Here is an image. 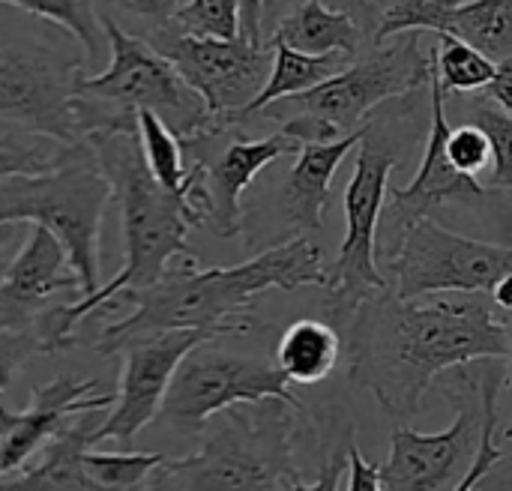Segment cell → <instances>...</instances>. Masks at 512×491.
Returning <instances> with one entry per match:
<instances>
[{"mask_svg":"<svg viewBox=\"0 0 512 491\" xmlns=\"http://www.w3.org/2000/svg\"><path fill=\"white\" fill-rule=\"evenodd\" d=\"M96 387V378L60 375L33 390L27 411L12 414L0 405V477L21 471L72 417L114 405L117 396H93Z\"/></svg>","mask_w":512,"mask_h":491,"instance_id":"obj_16","label":"cell"},{"mask_svg":"<svg viewBox=\"0 0 512 491\" xmlns=\"http://www.w3.org/2000/svg\"><path fill=\"white\" fill-rule=\"evenodd\" d=\"M468 120L477 123L492 141V174L483 186L489 192H512V117L489 96H474L468 102Z\"/></svg>","mask_w":512,"mask_h":491,"instance_id":"obj_28","label":"cell"},{"mask_svg":"<svg viewBox=\"0 0 512 491\" xmlns=\"http://www.w3.org/2000/svg\"><path fill=\"white\" fill-rule=\"evenodd\" d=\"M330 264L315 240L297 234L243 264L198 270L186 261L147 288H129L111 303H132L135 309L108 324L96 342L99 354H120L129 342L168 330H210L216 336H246L258 327L252 318L255 300L276 291L327 285ZM108 303V306H111Z\"/></svg>","mask_w":512,"mask_h":491,"instance_id":"obj_2","label":"cell"},{"mask_svg":"<svg viewBox=\"0 0 512 491\" xmlns=\"http://www.w3.org/2000/svg\"><path fill=\"white\" fill-rule=\"evenodd\" d=\"M111 63L99 75L78 78V96L114 105L120 111L138 114L141 108L159 114L180 141H195L216 129V120L207 102L192 90V84L180 75V69L165 57L147 36H135L123 30L114 15H102Z\"/></svg>","mask_w":512,"mask_h":491,"instance_id":"obj_9","label":"cell"},{"mask_svg":"<svg viewBox=\"0 0 512 491\" xmlns=\"http://www.w3.org/2000/svg\"><path fill=\"white\" fill-rule=\"evenodd\" d=\"M168 27L192 36L234 39L240 36V0H186Z\"/></svg>","mask_w":512,"mask_h":491,"instance_id":"obj_30","label":"cell"},{"mask_svg":"<svg viewBox=\"0 0 512 491\" xmlns=\"http://www.w3.org/2000/svg\"><path fill=\"white\" fill-rule=\"evenodd\" d=\"M120 491H138V489H120ZM150 491H159V489H156V486H153V489H150Z\"/></svg>","mask_w":512,"mask_h":491,"instance_id":"obj_44","label":"cell"},{"mask_svg":"<svg viewBox=\"0 0 512 491\" xmlns=\"http://www.w3.org/2000/svg\"><path fill=\"white\" fill-rule=\"evenodd\" d=\"M90 411L87 420H69L45 447V459L27 471H12L0 477V491H99L87 471H84V453L96 444L93 432L102 420H93Z\"/></svg>","mask_w":512,"mask_h":491,"instance_id":"obj_20","label":"cell"},{"mask_svg":"<svg viewBox=\"0 0 512 491\" xmlns=\"http://www.w3.org/2000/svg\"><path fill=\"white\" fill-rule=\"evenodd\" d=\"M324 3H330L333 9H345V12H351V15L360 21V27H363L366 33L372 30V39H375V30H378L381 15H378V9L372 6V0H324Z\"/></svg>","mask_w":512,"mask_h":491,"instance_id":"obj_41","label":"cell"},{"mask_svg":"<svg viewBox=\"0 0 512 491\" xmlns=\"http://www.w3.org/2000/svg\"><path fill=\"white\" fill-rule=\"evenodd\" d=\"M393 294L405 300L432 294H489L512 273V246L462 237L432 216L414 222L396 249L378 258Z\"/></svg>","mask_w":512,"mask_h":491,"instance_id":"obj_11","label":"cell"},{"mask_svg":"<svg viewBox=\"0 0 512 491\" xmlns=\"http://www.w3.org/2000/svg\"><path fill=\"white\" fill-rule=\"evenodd\" d=\"M435 69V45L423 42V30H408L372 42L348 69L324 84L288 96L294 114L279 117L282 132L303 144L339 141L369 123V114L393 99H408L429 87Z\"/></svg>","mask_w":512,"mask_h":491,"instance_id":"obj_5","label":"cell"},{"mask_svg":"<svg viewBox=\"0 0 512 491\" xmlns=\"http://www.w3.org/2000/svg\"><path fill=\"white\" fill-rule=\"evenodd\" d=\"M342 357V336L321 318L294 321L276 345V366L291 384L312 387L333 375Z\"/></svg>","mask_w":512,"mask_h":491,"instance_id":"obj_22","label":"cell"},{"mask_svg":"<svg viewBox=\"0 0 512 491\" xmlns=\"http://www.w3.org/2000/svg\"><path fill=\"white\" fill-rule=\"evenodd\" d=\"M345 354L351 381L393 420H411L438 375L504 360L507 336L489 294H432L420 303L387 288L348 318Z\"/></svg>","mask_w":512,"mask_h":491,"instance_id":"obj_1","label":"cell"},{"mask_svg":"<svg viewBox=\"0 0 512 491\" xmlns=\"http://www.w3.org/2000/svg\"><path fill=\"white\" fill-rule=\"evenodd\" d=\"M447 132H450L447 90L441 87V78L432 69V81H429V135H426L423 162L417 168V177L408 186H390L387 189L390 198H387V204L381 210V225H378V258L390 255L396 249V243L402 240V234L414 222H420L426 216H435L447 204L474 201V198H483L489 192L477 177L462 174L450 162V156H447Z\"/></svg>","mask_w":512,"mask_h":491,"instance_id":"obj_14","label":"cell"},{"mask_svg":"<svg viewBox=\"0 0 512 491\" xmlns=\"http://www.w3.org/2000/svg\"><path fill=\"white\" fill-rule=\"evenodd\" d=\"M354 441V426L339 420L336 432H333V441L327 444V459L318 471V480L315 483H303L300 477L297 480H288V491H339V480L345 474V459H348V444Z\"/></svg>","mask_w":512,"mask_h":491,"instance_id":"obj_33","label":"cell"},{"mask_svg":"<svg viewBox=\"0 0 512 491\" xmlns=\"http://www.w3.org/2000/svg\"><path fill=\"white\" fill-rule=\"evenodd\" d=\"M498 318H501V327H504V336H507V357H504V363H507V378H510L512 384V312H498Z\"/></svg>","mask_w":512,"mask_h":491,"instance_id":"obj_43","label":"cell"},{"mask_svg":"<svg viewBox=\"0 0 512 491\" xmlns=\"http://www.w3.org/2000/svg\"><path fill=\"white\" fill-rule=\"evenodd\" d=\"M435 72L447 93H477L495 78V60L459 39L456 33H435Z\"/></svg>","mask_w":512,"mask_h":491,"instance_id":"obj_26","label":"cell"},{"mask_svg":"<svg viewBox=\"0 0 512 491\" xmlns=\"http://www.w3.org/2000/svg\"><path fill=\"white\" fill-rule=\"evenodd\" d=\"M45 141H51V138L36 135L33 144H21V141H15V138L0 141V177H12V174H39V171L54 168V165L63 159L66 144L45 147Z\"/></svg>","mask_w":512,"mask_h":491,"instance_id":"obj_32","label":"cell"},{"mask_svg":"<svg viewBox=\"0 0 512 491\" xmlns=\"http://www.w3.org/2000/svg\"><path fill=\"white\" fill-rule=\"evenodd\" d=\"M165 462L159 453H84V471L99 491L141 489Z\"/></svg>","mask_w":512,"mask_h":491,"instance_id":"obj_27","label":"cell"},{"mask_svg":"<svg viewBox=\"0 0 512 491\" xmlns=\"http://www.w3.org/2000/svg\"><path fill=\"white\" fill-rule=\"evenodd\" d=\"M303 405L282 399L219 411L204 426L201 450L168 459L156 474L159 491H288L300 477L297 450L309 420Z\"/></svg>","mask_w":512,"mask_h":491,"instance_id":"obj_4","label":"cell"},{"mask_svg":"<svg viewBox=\"0 0 512 491\" xmlns=\"http://www.w3.org/2000/svg\"><path fill=\"white\" fill-rule=\"evenodd\" d=\"M348 491H384L378 465H369L357 447V438L348 444Z\"/></svg>","mask_w":512,"mask_h":491,"instance_id":"obj_37","label":"cell"},{"mask_svg":"<svg viewBox=\"0 0 512 491\" xmlns=\"http://www.w3.org/2000/svg\"><path fill=\"white\" fill-rule=\"evenodd\" d=\"M210 342L198 345L183 357L177 366L159 417L177 432H204L207 420L225 408L282 399L291 405H303L291 393V381L282 375L276 363L261 357L225 354L207 348Z\"/></svg>","mask_w":512,"mask_h":491,"instance_id":"obj_12","label":"cell"},{"mask_svg":"<svg viewBox=\"0 0 512 491\" xmlns=\"http://www.w3.org/2000/svg\"><path fill=\"white\" fill-rule=\"evenodd\" d=\"M468 0H393L375 30L372 42H381L396 33L423 30V33H441L447 27V18L453 9H459Z\"/></svg>","mask_w":512,"mask_h":491,"instance_id":"obj_29","label":"cell"},{"mask_svg":"<svg viewBox=\"0 0 512 491\" xmlns=\"http://www.w3.org/2000/svg\"><path fill=\"white\" fill-rule=\"evenodd\" d=\"M495 432H498V405H495V408L489 411V417H486V429H483L480 453H477V459H474V465H471L468 477L459 483V489L456 491H477V486L489 477V471L504 459V450L495 444Z\"/></svg>","mask_w":512,"mask_h":491,"instance_id":"obj_35","label":"cell"},{"mask_svg":"<svg viewBox=\"0 0 512 491\" xmlns=\"http://www.w3.org/2000/svg\"><path fill=\"white\" fill-rule=\"evenodd\" d=\"M111 198V180L99 168L93 147L81 141L66 147L63 159L48 171L0 177V225L24 222L54 231L78 273L81 297H90L102 288L99 234Z\"/></svg>","mask_w":512,"mask_h":491,"instance_id":"obj_6","label":"cell"},{"mask_svg":"<svg viewBox=\"0 0 512 491\" xmlns=\"http://www.w3.org/2000/svg\"><path fill=\"white\" fill-rule=\"evenodd\" d=\"M84 63V54L66 42L0 30V123L66 147L81 144L75 87Z\"/></svg>","mask_w":512,"mask_h":491,"instance_id":"obj_10","label":"cell"},{"mask_svg":"<svg viewBox=\"0 0 512 491\" xmlns=\"http://www.w3.org/2000/svg\"><path fill=\"white\" fill-rule=\"evenodd\" d=\"M357 147V165L342 195L345 237L324 285V306L336 324H348L366 297L390 288L378 267V225L387 204L390 174L399 165L402 141L384 123L369 120Z\"/></svg>","mask_w":512,"mask_h":491,"instance_id":"obj_8","label":"cell"},{"mask_svg":"<svg viewBox=\"0 0 512 491\" xmlns=\"http://www.w3.org/2000/svg\"><path fill=\"white\" fill-rule=\"evenodd\" d=\"M363 132H366V126L339 141L303 144L297 150V159L282 183V216L297 228V234L321 228L336 168L351 153V147L360 144Z\"/></svg>","mask_w":512,"mask_h":491,"instance_id":"obj_19","label":"cell"},{"mask_svg":"<svg viewBox=\"0 0 512 491\" xmlns=\"http://www.w3.org/2000/svg\"><path fill=\"white\" fill-rule=\"evenodd\" d=\"M447 33H456L486 57H512V0H468L447 18Z\"/></svg>","mask_w":512,"mask_h":491,"instance_id":"obj_24","label":"cell"},{"mask_svg":"<svg viewBox=\"0 0 512 491\" xmlns=\"http://www.w3.org/2000/svg\"><path fill=\"white\" fill-rule=\"evenodd\" d=\"M36 351H42V339L33 327H0V393Z\"/></svg>","mask_w":512,"mask_h":491,"instance_id":"obj_34","label":"cell"},{"mask_svg":"<svg viewBox=\"0 0 512 491\" xmlns=\"http://www.w3.org/2000/svg\"><path fill=\"white\" fill-rule=\"evenodd\" d=\"M99 168L111 180V192L120 210L123 228V267L96 294L66 306L42 312L33 330L42 339L45 354H57L75 342V327L96 309H105L117 294L129 288H147L159 282L171 258L198 261L189 249V228L204 225L201 207L165 189L147 168L138 129H108L87 135Z\"/></svg>","mask_w":512,"mask_h":491,"instance_id":"obj_3","label":"cell"},{"mask_svg":"<svg viewBox=\"0 0 512 491\" xmlns=\"http://www.w3.org/2000/svg\"><path fill=\"white\" fill-rule=\"evenodd\" d=\"M447 156L450 162L462 171V174H471V177H480L483 171H489V162H492V141L489 135L465 120L459 123L456 129L450 126L447 132Z\"/></svg>","mask_w":512,"mask_h":491,"instance_id":"obj_31","label":"cell"},{"mask_svg":"<svg viewBox=\"0 0 512 491\" xmlns=\"http://www.w3.org/2000/svg\"><path fill=\"white\" fill-rule=\"evenodd\" d=\"M489 297H492V303H495L498 312H512V273H507L504 279L495 282V288L489 291Z\"/></svg>","mask_w":512,"mask_h":491,"instance_id":"obj_42","label":"cell"},{"mask_svg":"<svg viewBox=\"0 0 512 491\" xmlns=\"http://www.w3.org/2000/svg\"><path fill=\"white\" fill-rule=\"evenodd\" d=\"M273 45V69L270 78L264 84V90L252 99V105L237 117V126H243L246 117L264 111L267 105H276L288 96H300L318 84H324L327 78L339 75L342 69H348L357 57L351 54H306L297 48H288L285 42L270 39Z\"/></svg>","mask_w":512,"mask_h":491,"instance_id":"obj_23","label":"cell"},{"mask_svg":"<svg viewBox=\"0 0 512 491\" xmlns=\"http://www.w3.org/2000/svg\"><path fill=\"white\" fill-rule=\"evenodd\" d=\"M24 234H27V225L24 222H3L0 225V279L6 276L12 258L18 255Z\"/></svg>","mask_w":512,"mask_h":491,"instance_id":"obj_40","label":"cell"},{"mask_svg":"<svg viewBox=\"0 0 512 491\" xmlns=\"http://www.w3.org/2000/svg\"><path fill=\"white\" fill-rule=\"evenodd\" d=\"M60 291H78L81 297L69 252L45 225H27V237L0 279V327L36 324L45 303Z\"/></svg>","mask_w":512,"mask_h":491,"instance_id":"obj_18","label":"cell"},{"mask_svg":"<svg viewBox=\"0 0 512 491\" xmlns=\"http://www.w3.org/2000/svg\"><path fill=\"white\" fill-rule=\"evenodd\" d=\"M366 30L360 21L345 12L333 9L324 0H300L291 15L279 21L270 39L285 42L288 48L306 51V54H363Z\"/></svg>","mask_w":512,"mask_h":491,"instance_id":"obj_21","label":"cell"},{"mask_svg":"<svg viewBox=\"0 0 512 491\" xmlns=\"http://www.w3.org/2000/svg\"><path fill=\"white\" fill-rule=\"evenodd\" d=\"M0 6L21 9L42 21H51L78 42L87 63L99 60V54L108 48L102 15H96L93 0H0Z\"/></svg>","mask_w":512,"mask_h":491,"instance_id":"obj_25","label":"cell"},{"mask_svg":"<svg viewBox=\"0 0 512 491\" xmlns=\"http://www.w3.org/2000/svg\"><path fill=\"white\" fill-rule=\"evenodd\" d=\"M444 375V396L456 408L453 426L438 435L396 429L390 456L378 465L384 491H456L468 477L483 444L486 417L504 390L507 366L501 360H480V366L468 363Z\"/></svg>","mask_w":512,"mask_h":491,"instance_id":"obj_7","label":"cell"},{"mask_svg":"<svg viewBox=\"0 0 512 491\" xmlns=\"http://www.w3.org/2000/svg\"><path fill=\"white\" fill-rule=\"evenodd\" d=\"M183 3H186V0H105V6L117 9L120 15L147 21L153 30L168 27L171 18H174V12H177Z\"/></svg>","mask_w":512,"mask_h":491,"instance_id":"obj_36","label":"cell"},{"mask_svg":"<svg viewBox=\"0 0 512 491\" xmlns=\"http://www.w3.org/2000/svg\"><path fill=\"white\" fill-rule=\"evenodd\" d=\"M486 96H489V99H492L504 114H510L512 117V57H507V60H498V66H495V78L489 81Z\"/></svg>","mask_w":512,"mask_h":491,"instance_id":"obj_38","label":"cell"},{"mask_svg":"<svg viewBox=\"0 0 512 491\" xmlns=\"http://www.w3.org/2000/svg\"><path fill=\"white\" fill-rule=\"evenodd\" d=\"M150 42L171 57L180 75L207 102L216 129L237 126V117L264 90L273 69V45H252L246 36L219 39L162 27Z\"/></svg>","mask_w":512,"mask_h":491,"instance_id":"obj_13","label":"cell"},{"mask_svg":"<svg viewBox=\"0 0 512 491\" xmlns=\"http://www.w3.org/2000/svg\"><path fill=\"white\" fill-rule=\"evenodd\" d=\"M222 339L210 330H168L156 336H144L129 342L123 354V375H120V396L114 399V411L96 426L93 441H117L126 450L132 447L135 435L159 417L171 378L183 357L204 342Z\"/></svg>","mask_w":512,"mask_h":491,"instance_id":"obj_15","label":"cell"},{"mask_svg":"<svg viewBox=\"0 0 512 491\" xmlns=\"http://www.w3.org/2000/svg\"><path fill=\"white\" fill-rule=\"evenodd\" d=\"M264 6L267 0H240V36H246L252 45H264V36H261Z\"/></svg>","mask_w":512,"mask_h":491,"instance_id":"obj_39","label":"cell"},{"mask_svg":"<svg viewBox=\"0 0 512 491\" xmlns=\"http://www.w3.org/2000/svg\"><path fill=\"white\" fill-rule=\"evenodd\" d=\"M297 150L300 141L282 129L267 138H243L237 129V135L213 159L195 156L201 165L204 228H210L216 237H237L243 228V192L270 162Z\"/></svg>","mask_w":512,"mask_h":491,"instance_id":"obj_17","label":"cell"}]
</instances>
